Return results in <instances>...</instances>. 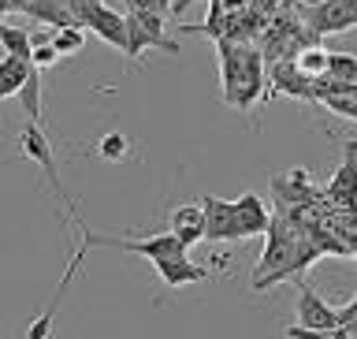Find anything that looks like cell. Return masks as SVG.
I'll list each match as a JSON object with an SVG mask.
<instances>
[{
	"label": "cell",
	"mask_w": 357,
	"mask_h": 339,
	"mask_svg": "<svg viewBox=\"0 0 357 339\" xmlns=\"http://www.w3.org/2000/svg\"><path fill=\"white\" fill-rule=\"evenodd\" d=\"M127 150H130V138L123 131H108L105 138L97 142V153L105 157V161H123L127 157Z\"/></svg>",
	"instance_id": "obj_19"
},
{
	"label": "cell",
	"mask_w": 357,
	"mask_h": 339,
	"mask_svg": "<svg viewBox=\"0 0 357 339\" xmlns=\"http://www.w3.org/2000/svg\"><path fill=\"white\" fill-rule=\"evenodd\" d=\"M0 45H4V52H11V56H22V60H33V34H26V30H19V27H4L0 30Z\"/></svg>",
	"instance_id": "obj_15"
},
{
	"label": "cell",
	"mask_w": 357,
	"mask_h": 339,
	"mask_svg": "<svg viewBox=\"0 0 357 339\" xmlns=\"http://www.w3.org/2000/svg\"><path fill=\"white\" fill-rule=\"evenodd\" d=\"M328 78H335V82H346V86H357V56H350V52H331Z\"/></svg>",
	"instance_id": "obj_17"
},
{
	"label": "cell",
	"mask_w": 357,
	"mask_h": 339,
	"mask_svg": "<svg viewBox=\"0 0 357 339\" xmlns=\"http://www.w3.org/2000/svg\"><path fill=\"white\" fill-rule=\"evenodd\" d=\"M350 336H354V339H357V332H350Z\"/></svg>",
	"instance_id": "obj_25"
},
{
	"label": "cell",
	"mask_w": 357,
	"mask_h": 339,
	"mask_svg": "<svg viewBox=\"0 0 357 339\" xmlns=\"http://www.w3.org/2000/svg\"><path fill=\"white\" fill-rule=\"evenodd\" d=\"M201 205H205V243H242L245 228L234 212V201H223L216 194H201Z\"/></svg>",
	"instance_id": "obj_5"
},
{
	"label": "cell",
	"mask_w": 357,
	"mask_h": 339,
	"mask_svg": "<svg viewBox=\"0 0 357 339\" xmlns=\"http://www.w3.org/2000/svg\"><path fill=\"white\" fill-rule=\"evenodd\" d=\"M301 22L309 27L312 38H335V34H346L357 27V11L350 8V0H328V4L317 8H301Z\"/></svg>",
	"instance_id": "obj_4"
},
{
	"label": "cell",
	"mask_w": 357,
	"mask_h": 339,
	"mask_svg": "<svg viewBox=\"0 0 357 339\" xmlns=\"http://www.w3.org/2000/svg\"><path fill=\"white\" fill-rule=\"evenodd\" d=\"M33 60H22V56H11L4 52V60H0V94L4 97H19V89L26 86V78L33 75Z\"/></svg>",
	"instance_id": "obj_13"
},
{
	"label": "cell",
	"mask_w": 357,
	"mask_h": 339,
	"mask_svg": "<svg viewBox=\"0 0 357 339\" xmlns=\"http://www.w3.org/2000/svg\"><path fill=\"white\" fill-rule=\"evenodd\" d=\"M86 30H93L105 45H112V49H123L127 52L130 45V30H127V11H112L108 4H97L93 11H89L86 19Z\"/></svg>",
	"instance_id": "obj_8"
},
{
	"label": "cell",
	"mask_w": 357,
	"mask_h": 339,
	"mask_svg": "<svg viewBox=\"0 0 357 339\" xmlns=\"http://www.w3.org/2000/svg\"><path fill=\"white\" fill-rule=\"evenodd\" d=\"M339 329H346V332H357V295L346 302V306L339 310Z\"/></svg>",
	"instance_id": "obj_21"
},
{
	"label": "cell",
	"mask_w": 357,
	"mask_h": 339,
	"mask_svg": "<svg viewBox=\"0 0 357 339\" xmlns=\"http://www.w3.org/2000/svg\"><path fill=\"white\" fill-rule=\"evenodd\" d=\"M52 317H56V313H41L38 321H30V332H26V339H45V336H49V329H52Z\"/></svg>",
	"instance_id": "obj_22"
},
{
	"label": "cell",
	"mask_w": 357,
	"mask_h": 339,
	"mask_svg": "<svg viewBox=\"0 0 357 339\" xmlns=\"http://www.w3.org/2000/svg\"><path fill=\"white\" fill-rule=\"evenodd\" d=\"M19 150H22V157L26 161H33L45 172V179H49V187H52V194L60 198V205H67V217H71V224L78 228V205H75V198L63 190V183H60V172H56V157H52V145H49V138L41 134V127L38 123H26V127L19 131Z\"/></svg>",
	"instance_id": "obj_3"
},
{
	"label": "cell",
	"mask_w": 357,
	"mask_h": 339,
	"mask_svg": "<svg viewBox=\"0 0 357 339\" xmlns=\"http://www.w3.org/2000/svg\"><path fill=\"white\" fill-rule=\"evenodd\" d=\"M156 4H160V11H164V15H172V8H175V0H156Z\"/></svg>",
	"instance_id": "obj_23"
},
{
	"label": "cell",
	"mask_w": 357,
	"mask_h": 339,
	"mask_svg": "<svg viewBox=\"0 0 357 339\" xmlns=\"http://www.w3.org/2000/svg\"><path fill=\"white\" fill-rule=\"evenodd\" d=\"M205 205H175L172 217H167V231L175 235V239H183L186 246H197L205 243Z\"/></svg>",
	"instance_id": "obj_10"
},
{
	"label": "cell",
	"mask_w": 357,
	"mask_h": 339,
	"mask_svg": "<svg viewBox=\"0 0 357 339\" xmlns=\"http://www.w3.org/2000/svg\"><path fill=\"white\" fill-rule=\"evenodd\" d=\"M153 273L160 276L164 287H186V284L208 280V268L194 265L190 257H164V261H153Z\"/></svg>",
	"instance_id": "obj_12"
},
{
	"label": "cell",
	"mask_w": 357,
	"mask_h": 339,
	"mask_svg": "<svg viewBox=\"0 0 357 339\" xmlns=\"http://www.w3.org/2000/svg\"><path fill=\"white\" fill-rule=\"evenodd\" d=\"M234 212H238V220L245 228V239H261V235H268L272 217H275V212H268L261 194H253V190H245L242 198H234Z\"/></svg>",
	"instance_id": "obj_11"
},
{
	"label": "cell",
	"mask_w": 357,
	"mask_h": 339,
	"mask_svg": "<svg viewBox=\"0 0 357 339\" xmlns=\"http://www.w3.org/2000/svg\"><path fill=\"white\" fill-rule=\"evenodd\" d=\"M287 339H354L346 329H301V324H287Z\"/></svg>",
	"instance_id": "obj_20"
},
{
	"label": "cell",
	"mask_w": 357,
	"mask_h": 339,
	"mask_svg": "<svg viewBox=\"0 0 357 339\" xmlns=\"http://www.w3.org/2000/svg\"><path fill=\"white\" fill-rule=\"evenodd\" d=\"M317 4H328V0H298V8H317Z\"/></svg>",
	"instance_id": "obj_24"
},
{
	"label": "cell",
	"mask_w": 357,
	"mask_h": 339,
	"mask_svg": "<svg viewBox=\"0 0 357 339\" xmlns=\"http://www.w3.org/2000/svg\"><path fill=\"white\" fill-rule=\"evenodd\" d=\"M298 284V324L301 329H339V310H331L328 302H324L317 291H312L305 280H294Z\"/></svg>",
	"instance_id": "obj_7"
},
{
	"label": "cell",
	"mask_w": 357,
	"mask_h": 339,
	"mask_svg": "<svg viewBox=\"0 0 357 339\" xmlns=\"http://www.w3.org/2000/svg\"><path fill=\"white\" fill-rule=\"evenodd\" d=\"M19 101H22V108H26L30 123H41V71L38 67H33V75L26 78V86L19 89Z\"/></svg>",
	"instance_id": "obj_16"
},
{
	"label": "cell",
	"mask_w": 357,
	"mask_h": 339,
	"mask_svg": "<svg viewBox=\"0 0 357 339\" xmlns=\"http://www.w3.org/2000/svg\"><path fill=\"white\" fill-rule=\"evenodd\" d=\"M328 60H331V52H324L320 45H305V49L294 56L298 71L309 75V78H324V75H328Z\"/></svg>",
	"instance_id": "obj_14"
},
{
	"label": "cell",
	"mask_w": 357,
	"mask_h": 339,
	"mask_svg": "<svg viewBox=\"0 0 357 339\" xmlns=\"http://www.w3.org/2000/svg\"><path fill=\"white\" fill-rule=\"evenodd\" d=\"M324 194L335 209H357V138L342 145V164L331 172Z\"/></svg>",
	"instance_id": "obj_6"
},
{
	"label": "cell",
	"mask_w": 357,
	"mask_h": 339,
	"mask_svg": "<svg viewBox=\"0 0 357 339\" xmlns=\"http://www.w3.org/2000/svg\"><path fill=\"white\" fill-rule=\"evenodd\" d=\"M52 45L60 56H75L82 52L86 45V27H63V30H52Z\"/></svg>",
	"instance_id": "obj_18"
},
{
	"label": "cell",
	"mask_w": 357,
	"mask_h": 339,
	"mask_svg": "<svg viewBox=\"0 0 357 339\" xmlns=\"http://www.w3.org/2000/svg\"><path fill=\"white\" fill-rule=\"evenodd\" d=\"M127 30H130V45H127V60L130 64H142L145 49H160V52L178 56V41H172L164 30H149L145 22H138L134 15H127Z\"/></svg>",
	"instance_id": "obj_9"
},
{
	"label": "cell",
	"mask_w": 357,
	"mask_h": 339,
	"mask_svg": "<svg viewBox=\"0 0 357 339\" xmlns=\"http://www.w3.org/2000/svg\"><path fill=\"white\" fill-rule=\"evenodd\" d=\"M272 201H275V212H287L294 220H305L320 201H328V194L312 183V175L305 168H290V172H279L272 175Z\"/></svg>",
	"instance_id": "obj_2"
},
{
	"label": "cell",
	"mask_w": 357,
	"mask_h": 339,
	"mask_svg": "<svg viewBox=\"0 0 357 339\" xmlns=\"http://www.w3.org/2000/svg\"><path fill=\"white\" fill-rule=\"evenodd\" d=\"M324 257L317 235L305 220H294L287 212H275L272 217V228L264 235V250L253 265V276H250V287L253 291H268V287H279L287 280H301V273Z\"/></svg>",
	"instance_id": "obj_1"
}]
</instances>
